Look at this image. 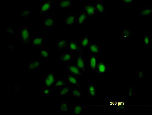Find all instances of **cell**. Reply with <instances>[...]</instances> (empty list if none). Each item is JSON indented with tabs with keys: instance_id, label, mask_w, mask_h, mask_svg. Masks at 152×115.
I'll use <instances>...</instances> for the list:
<instances>
[{
	"instance_id": "32",
	"label": "cell",
	"mask_w": 152,
	"mask_h": 115,
	"mask_svg": "<svg viewBox=\"0 0 152 115\" xmlns=\"http://www.w3.org/2000/svg\"><path fill=\"white\" fill-rule=\"evenodd\" d=\"M41 55L44 57H47L48 56L49 52L45 50H42L41 51Z\"/></svg>"
},
{
	"instance_id": "30",
	"label": "cell",
	"mask_w": 152,
	"mask_h": 115,
	"mask_svg": "<svg viewBox=\"0 0 152 115\" xmlns=\"http://www.w3.org/2000/svg\"><path fill=\"white\" fill-rule=\"evenodd\" d=\"M120 5H131L134 4L132 0H121L119 1Z\"/></svg>"
},
{
	"instance_id": "28",
	"label": "cell",
	"mask_w": 152,
	"mask_h": 115,
	"mask_svg": "<svg viewBox=\"0 0 152 115\" xmlns=\"http://www.w3.org/2000/svg\"><path fill=\"white\" fill-rule=\"evenodd\" d=\"M83 110L82 107L80 106H76L73 108V112L74 114L79 115L81 114Z\"/></svg>"
},
{
	"instance_id": "7",
	"label": "cell",
	"mask_w": 152,
	"mask_h": 115,
	"mask_svg": "<svg viewBox=\"0 0 152 115\" xmlns=\"http://www.w3.org/2000/svg\"><path fill=\"white\" fill-rule=\"evenodd\" d=\"M79 41V44H80L82 49L89 48L90 46V38L89 36H85L81 37Z\"/></svg>"
},
{
	"instance_id": "8",
	"label": "cell",
	"mask_w": 152,
	"mask_h": 115,
	"mask_svg": "<svg viewBox=\"0 0 152 115\" xmlns=\"http://www.w3.org/2000/svg\"><path fill=\"white\" fill-rule=\"evenodd\" d=\"M88 18L84 10L79 11L77 15V25H84Z\"/></svg>"
},
{
	"instance_id": "35",
	"label": "cell",
	"mask_w": 152,
	"mask_h": 115,
	"mask_svg": "<svg viewBox=\"0 0 152 115\" xmlns=\"http://www.w3.org/2000/svg\"><path fill=\"white\" fill-rule=\"evenodd\" d=\"M39 63L37 61L31 63L30 65V68L31 69H34L38 66Z\"/></svg>"
},
{
	"instance_id": "1",
	"label": "cell",
	"mask_w": 152,
	"mask_h": 115,
	"mask_svg": "<svg viewBox=\"0 0 152 115\" xmlns=\"http://www.w3.org/2000/svg\"><path fill=\"white\" fill-rule=\"evenodd\" d=\"M96 73L102 75H108L109 68L104 60L99 61L96 68Z\"/></svg>"
},
{
	"instance_id": "21",
	"label": "cell",
	"mask_w": 152,
	"mask_h": 115,
	"mask_svg": "<svg viewBox=\"0 0 152 115\" xmlns=\"http://www.w3.org/2000/svg\"><path fill=\"white\" fill-rule=\"evenodd\" d=\"M59 90V95L62 96H64L68 95L70 91V87L65 85L60 88Z\"/></svg>"
},
{
	"instance_id": "9",
	"label": "cell",
	"mask_w": 152,
	"mask_h": 115,
	"mask_svg": "<svg viewBox=\"0 0 152 115\" xmlns=\"http://www.w3.org/2000/svg\"><path fill=\"white\" fill-rule=\"evenodd\" d=\"M87 4L83 7L84 10L88 18L95 15V8L94 3Z\"/></svg>"
},
{
	"instance_id": "31",
	"label": "cell",
	"mask_w": 152,
	"mask_h": 115,
	"mask_svg": "<svg viewBox=\"0 0 152 115\" xmlns=\"http://www.w3.org/2000/svg\"><path fill=\"white\" fill-rule=\"evenodd\" d=\"M65 82L62 79L58 80L55 84V86L61 88L65 85Z\"/></svg>"
},
{
	"instance_id": "37",
	"label": "cell",
	"mask_w": 152,
	"mask_h": 115,
	"mask_svg": "<svg viewBox=\"0 0 152 115\" xmlns=\"http://www.w3.org/2000/svg\"><path fill=\"white\" fill-rule=\"evenodd\" d=\"M44 92L45 94H48L49 92V91L48 89L46 90Z\"/></svg>"
},
{
	"instance_id": "10",
	"label": "cell",
	"mask_w": 152,
	"mask_h": 115,
	"mask_svg": "<svg viewBox=\"0 0 152 115\" xmlns=\"http://www.w3.org/2000/svg\"><path fill=\"white\" fill-rule=\"evenodd\" d=\"M65 68L72 74L80 76L83 75V72L75 65H66Z\"/></svg>"
},
{
	"instance_id": "25",
	"label": "cell",
	"mask_w": 152,
	"mask_h": 115,
	"mask_svg": "<svg viewBox=\"0 0 152 115\" xmlns=\"http://www.w3.org/2000/svg\"><path fill=\"white\" fill-rule=\"evenodd\" d=\"M81 90L76 88H73L71 90V95L75 98H78L81 96Z\"/></svg>"
},
{
	"instance_id": "16",
	"label": "cell",
	"mask_w": 152,
	"mask_h": 115,
	"mask_svg": "<svg viewBox=\"0 0 152 115\" xmlns=\"http://www.w3.org/2000/svg\"><path fill=\"white\" fill-rule=\"evenodd\" d=\"M73 2L70 1H63L58 3V7L60 10L69 8L73 4Z\"/></svg>"
},
{
	"instance_id": "27",
	"label": "cell",
	"mask_w": 152,
	"mask_h": 115,
	"mask_svg": "<svg viewBox=\"0 0 152 115\" xmlns=\"http://www.w3.org/2000/svg\"><path fill=\"white\" fill-rule=\"evenodd\" d=\"M43 41V38L42 37H36L33 39V45H41Z\"/></svg>"
},
{
	"instance_id": "22",
	"label": "cell",
	"mask_w": 152,
	"mask_h": 115,
	"mask_svg": "<svg viewBox=\"0 0 152 115\" xmlns=\"http://www.w3.org/2000/svg\"><path fill=\"white\" fill-rule=\"evenodd\" d=\"M143 36V44L142 47H146L149 46L150 43V35H142Z\"/></svg>"
},
{
	"instance_id": "6",
	"label": "cell",
	"mask_w": 152,
	"mask_h": 115,
	"mask_svg": "<svg viewBox=\"0 0 152 115\" xmlns=\"http://www.w3.org/2000/svg\"><path fill=\"white\" fill-rule=\"evenodd\" d=\"M64 22L65 25H77V15L74 14H67L65 16Z\"/></svg>"
},
{
	"instance_id": "33",
	"label": "cell",
	"mask_w": 152,
	"mask_h": 115,
	"mask_svg": "<svg viewBox=\"0 0 152 115\" xmlns=\"http://www.w3.org/2000/svg\"><path fill=\"white\" fill-rule=\"evenodd\" d=\"M129 96L130 98H131L132 96L134 95L133 89V87L130 86L128 91Z\"/></svg>"
},
{
	"instance_id": "5",
	"label": "cell",
	"mask_w": 152,
	"mask_h": 115,
	"mask_svg": "<svg viewBox=\"0 0 152 115\" xmlns=\"http://www.w3.org/2000/svg\"><path fill=\"white\" fill-rule=\"evenodd\" d=\"M102 46V45L99 42L91 44L89 48V55H99L102 52L101 50Z\"/></svg>"
},
{
	"instance_id": "12",
	"label": "cell",
	"mask_w": 152,
	"mask_h": 115,
	"mask_svg": "<svg viewBox=\"0 0 152 115\" xmlns=\"http://www.w3.org/2000/svg\"><path fill=\"white\" fill-rule=\"evenodd\" d=\"M53 5V3L51 1H47L42 2L40 6V13H46L50 10Z\"/></svg>"
},
{
	"instance_id": "14",
	"label": "cell",
	"mask_w": 152,
	"mask_h": 115,
	"mask_svg": "<svg viewBox=\"0 0 152 115\" xmlns=\"http://www.w3.org/2000/svg\"><path fill=\"white\" fill-rule=\"evenodd\" d=\"M21 36L22 40L26 43H28L30 39V33L27 27H25L21 30Z\"/></svg>"
},
{
	"instance_id": "20",
	"label": "cell",
	"mask_w": 152,
	"mask_h": 115,
	"mask_svg": "<svg viewBox=\"0 0 152 115\" xmlns=\"http://www.w3.org/2000/svg\"><path fill=\"white\" fill-rule=\"evenodd\" d=\"M45 26L49 28H52L54 26V19L52 17L47 18L44 21Z\"/></svg>"
},
{
	"instance_id": "11",
	"label": "cell",
	"mask_w": 152,
	"mask_h": 115,
	"mask_svg": "<svg viewBox=\"0 0 152 115\" xmlns=\"http://www.w3.org/2000/svg\"><path fill=\"white\" fill-rule=\"evenodd\" d=\"M89 59V68L96 72V68L98 61V55H90Z\"/></svg>"
},
{
	"instance_id": "18",
	"label": "cell",
	"mask_w": 152,
	"mask_h": 115,
	"mask_svg": "<svg viewBox=\"0 0 152 115\" xmlns=\"http://www.w3.org/2000/svg\"><path fill=\"white\" fill-rule=\"evenodd\" d=\"M88 91L89 96L92 98H95L97 94L96 86L92 83L90 84L89 86Z\"/></svg>"
},
{
	"instance_id": "17",
	"label": "cell",
	"mask_w": 152,
	"mask_h": 115,
	"mask_svg": "<svg viewBox=\"0 0 152 115\" xmlns=\"http://www.w3.org/2000/svg\"><path fill=\"white\" fill-rule=\"evenodd\" d=\"M67 81L72 85L79 86V81L78 77L72 74H68L66 77Z\"/></svg>"
},
{
	"instance_id": "13",
	"label": "cell",
	"mask_w": 152,
	"mask_h": 115,
	"mask_svg": "<svg viewBox=\"0 0 152 115\" xmlns=\"http://www.w3.org/2000/svg\"><path fill=\"white\" fill-rule=\"evenodd\" d=\"M151 11V7L148 4H146L144 6L143 10H139V16L140 17H148L150 16Z\"/></svg>"
},
{
	"instance_id": "34",
	"label": "cell",
	"mask_w": 152,
	"mask_h": 115,
	"mask_svg": "<svg viewBox=\"0 0 152 115\" xmlns=\"http://www.w3.org/2000/svg\"><path fill=\"white\" fill-rule=\"evenodd\" d=\"M30 14V11L28 10H25L24 11L21 15V18L26 17L29 15Z\"/></svg>"
},
{
	"instance_id": "29",
	"label": "cell",
	"mask_w": 152,
	"mask_h": 115,
	"mask_svg": "<svg viewBox=\"0 0 152 115\" xmlns=\"http://www.w3.org/2000/svg\"><path fill=\"white\" fill-rule=\"evenodd\" d=\"M68 106L66 102L65 101H62L60 104V108L62 111L65 112L67 110Z\"/></svg>"
},
{
	"instance_id": "4",
	"label": "cell",
	"mask_w": 152,
	"mask_h": 115,
	"mask_svg": "<svg viewBox=\"0 0 152 115\" xmlns=\"http://www.w3.org/2000/svg\"><path fill=\"white\" fill-rule=\"evenodd\" d=\"M75 64L82 72L86 71L85 57L83 55H79L75 57Z\"/></svg>"
},
{
	"instance_id": "36",
	"label": "cell",
	"mask_w": 152,
	"mask_h": 115,
	"mask_svg": "<svg viewBox=\"0 0 152 115\" xmlns=\"http://www.w3.org/2000/svg\"><path fill=\"white\" fill-rule=\"evenodd\" d=\"M6 31L9 34H12L14 32V29L13 28L7 27L6 29Z\"/></svg>"
},
{
	"instance_id": "23",
	"label": "cell",
	"mask_w": 152,
	"mask_h": 115,
	"mask_svg": "<svg viewBox=\"0 0 152 115\" xmlns=\"http://www.w3.org/2000/svg\"><path fill=\"white\" fill-rule=\"evenodd\" d=\"M54 81V78L53 75L52 74H49L46 77L45 83L47 86H49L53 84Z\"/></svg>"
},
{
	"instance_id": "26",
	"label": "cell",
	"mask_w": 152,
	"mask_h": 115,
	"mask_svg": "<svg viewBox=\"0 0 152 115\" xmlns=\"http://www.w3.org/2000/svg\"><path fill=\"white\" fill-rule=\"evenodd\" d=\"M145 73L142 70H137L136 72V79L142 80L143 78L145 77Z\"/></svg>"
},
{
	"instance_id": "2",
	"label": "cell",
	"mask_w": 152,
	"mask_h": 115,
	"mask_svg": "<svg viewBox=\"0 0 152 115\" xmlns=\"http://www.w3.org/2000/svg\"><path fill=\"white\" fill-rule=\"evenodd\" d=\"M94 3L95 8V15H103L107 12L105 4L102 3V2L98 1Z\"/></svg>"
},
{
	"instance_id": "19",
	"label": "cell",
	"mask_w": 152,
	"mask_h": 115,
	"mask_svg": "<svg viewBox=\"0 0 152 115\" xmlns=\"http://www.w3.org/2000/svg\"><path fill=\"white\" fill-rule=\"evenodd\" d=\"M131 30L129 28H124L122 30L121 39L123 40H127L130 38Z\"/></svg>"
},
{
	"instance_id": "24",
	"label": "cell",
	"mask_w": 152,
	"mask_h": 115,
	"mask_svg": "<svg viewBox=\"0 0 152 115\" xmlns=\"http://www.w3.org/2000/svg\"><path fill=\"white\" fill-rule=\"evenodd\" d=\"M71 58V56L70 53H65L60 55L59 59L60 61L66 62L69 60Z\"/></svg>"
},
{
	"instance_id": "15",
	"label": "cell",
	"mask_w": 152,
	"mask_h": 115,
	"mask_svg": "<svg viewBox=\"0 0 152 115\" xmlns=\"http://www.w3.org/2000/svg\"><path fill=\"white\" fill-rule=\"evenodd\" d=\"M68 40L67 39L63 38L57 40L56 41V48L57 50H61L64 49L68 44Z\"/></svg>"
},
{
	"instance_id": "3",
	"label": "cell",
	"mask_w": 152,
	"mask_h": 115,
	"mask_svg": "<svg viewBox=\"0 0 152 115\" xmlns=\"http://www.w3.org/2000/svg\"><path fill=\"white\" fill-rule=\"evenodd\" d=\"M68 47L67 50L75 52H81L79 40L70 39L68 43Z\"/></svg>"
}]
</instances>
